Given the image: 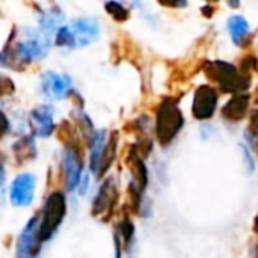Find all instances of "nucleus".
<instances>
[{
    "mask_svg": "<svg viewBox=\"0 0 258 258\" xmlns=\"http://www.w3.org/2000/svg\"><path fill=\"white\" fill-rule=\"evenodd\" d=\"M23 35L18 38V32L14 27L9 33L3 50L0 51V65L12 70H23L33 60H39L47 56L50 48V39L41 32L24 27Z\"/></svg>",
    "mask_w": 258,
    "mask_h": 258,
    "instance_id": "obj_1",
    "label": "nucleus"
},
{
    "mask_svg": "<svg viewBox=\"0 0 258 258\" xmlns=\"http://www.w3.org/2000/svg\"><path fill=\"white\" fill-rule=\"evenodd\" d=\"M203 70L210 79L216 83L219 89L225 94H243L251 86V76H245L239 68L225 60H207L203 63Z\"/></svg>",
    "mask_w": 258,
    "mask_h": 258,
    "instance_id": "obj_2",
    "label": "nucleus"
},
{
    "mask_svg": "<svg viewBox=\"0 0 258 258\" xmlns=\"http://www.w3.org/2000/svg\"><path fill=\"white\" fill-rule=\"evenodd\" d=\"M67 215V200L65 195L59 190L51 192L44 203V207L38 216L36 222V240L42 245L48 242L60 224L63 222Z\"/></svg>",
    "mask_w": 258,
    "mask_h": 258,
    "instance_id": "obj_3",
    "label": "nucleus"
},
{
    "mask_svg": "<svg viewBox=\"0 0 258 258\" xmlns=\"http://www.w3.org/2000/svg\"><path fill=\"white\" fill-rule=\"evenodd\" d=\"M184 125L183 113L178 103L172 97L162 100L156 113V136L162 147H168Z\"/></svg>",
    "mask_w": 258,
    "mask_h": 258,
    "instance_id": "obj_4",
    "label": "nucleus"
},
{
    "mask_svg": "<svg viewBox=\"0 0 258 258\" xmlns=\"http://www.w3.org/2000/svg\"><path fill=\"white\" fill-rule=\"evenodd\" d=\"M118 197L119 194H118L115 178L113 177L106 178L92 201V210H91L92 216L97 219H101L103 222H109L113 215L115 206L118 203Z\"/></svg>",
    "mask_w": 258,
    "mask_h": 258,
    "instance_id": "obj_5",
    "label": "nucleus"
},
{
    "mask_svg": "<svg viewBox=\"0 0 258 258\" xmlns=\"http://www.w3.org/2000/svg\"><path fill=\"white\" fill-rule=\"evenodd\" d=\"M41 91L48 100H63L74 92L71 77L54 71H47L41 77Z\"/></svg>",
    "mask_w": 258,
    "mask_h": 258,
    "instance_id": "obj_6",
    "label": "nucleus"
},
{
    "mask_svg": "<svg viewBox=\"0 0 258 258\" xmlns=\"http://www.w3.org/2000/svg\"><path fill=\"white\" fill-rule=\"evenodd\" d=\"M218 107V92L210 85H201L195 91L192 103V115L195 119H210Z\"/></svg>",
    "mask_w": 258,
    "mask_h": 258,
    "instance_id": "obj_7",
    "label": "nucleus"
},
{
    "mask_svg": "<svg viewBox=\"0 0 258 258\" xmlns=\"http://www.w3.org/2000/svg\"><path fill=\"white\" fill-rule=\"evenodd\" d=\"M62 168L65 172V184L70 192L80 186L82 168H83V150L79 148H63L62 153Z\"/></svg>",
    "mask_w": 258,
    "mask_h": 258,
    "instance_id": "obj_8",
    "label": "nucleus"
},
{
    "mask_svg": "<svg viewBox=\"0 0 258 258\" xmlns=\"http://www.w3.org/2000/svg\"><path fill=\"white\" fill-rule=\"evenodd\" d=\"M74 39V48L86 47L92 44L100 35L98 21L92 17H79L71 21L68 26Z\"/></svg>",
    "mask_w": 258,
    "mask_h": 258,
    "instance_id": "obj_9",
    "label": "nucleus"
},
{
    "mask_svg": "<svg viewBox=\"0 0 258 258\" xmlns=\"http://www.w3.org/2000/svg\"><path fill=\"white\" fill-rule=\"evenodd\" d=\"M36 178L33 174H20L11 184L9 200L15 207H26L30 206L35 197Z\"/></svg>",
    "mask_w": 258,
    "mask_h": 258,
    "instance_id": "obj_10",
    "label": "nucleus"
},
{
    "mask_svg": "<svg viewBox=\"0 0 258 258\" xmlns=\"http://www.w3.org/2000/svg\"><path fill=\"white\" fill-rule=\"evenodd\" d=\"M53 116H54V110L51 106L42 104L32 109L29 113V125L33 136H39V138L51 136L56 128Z\"/></svg>",
    "mask_w": 258,
    "mask_h": 258,
    "instance_id": "obj_11",
    "label": "nucleus"
},
{
    "mask_svg": "<svg viewBox=\"0 0 258 258\" xmlns=\"http://www.w3.org/2000/svg\"><path fill=\"white\" fill-rule=\"evenodd\" d=\"M38 216H33L21 231L17 240V258H38L42 245L36 240Z\"/></svg>",
    "mask_w": 258,
    "mask_h": 258,
    "instance_id": "obj_12",
    "label": "nucleus"
},
{
    "mask_svg": "<svg viewBox=\"0 0 258 258\" xmlns=\"http://www.w3.org/2000/svg\"><path fill=\"white\" fill-rule=\"evenodd\" d=\"M249 103H251V95L249 94H245V92L243 94H236L222 106L221 115L228 122H240L248 116Z\"/></svg>",
    "mask_w": 258,
    "mask_h": 258,
    "instance_id": "obj_13",
    "label": "nucleus"
},
{
    "mask_svg": "<svg viewBox=\"0 0 258 258\" xmlns=\"http://www.w3.org/2000/svg\"><path fill=\"white\" fill-rule=\"evenodd\" d=\"M12 151H14L15 160H17L18 165H23V163H26L29 160H33L36 157V154H38L33 136H23V138H20L12 145Z\"/></svg>",
    "mask_w": 258,
    "mask_h": 258,
    "instance_id": "obj_14",
    "label": "nucleus"
},
{
    "mask_svg": "<svg viewBox=\"0 0 258 258\" xmlns=\"http://www.w3.org/2000/svg\"><path fill=\"white\" fill-rule=\"evenodd\" d=\"M63 20V14L62 9L59 6H51L48 11H42L41 17H39V29L41 33L50 39L51 33L57 29V24Z\"/></svg>",
    "mask_w": 258,
    "mask_h": 258,
    "instance_id": "obj_15",
    "label": "nucleus"
},
{
    "mask_svg": "<svg viewBox=\"0 0 258 258\" xmlns=\"http://www.w3.org/2000/svg\"><path fill=\"white\" fill-rule=\"evenodd\" d=\"M118 139H119V135L118 132H113L110 135V138L106 141V145H104V151H103V156H101V160H100V166H98V171H97V177L101 178L112 166L113 160H115V156H116V148H118Z\"/></svg>",
    "mask_w": 258,
    "mask_h": 258,
    "instance_id": "obj_16",
    "label": "nucleus"
},
{
    "mask_svg": "<svg viewBox=\"0 0 258 258\" xmlns=\"http://www.w3.org/2000/svg\"><path fill=\"white\" fill-rule=\"evenodd\" d=\"M228 30L233 42L236 45H243V41L249 33V23L242 15H231L228 18Z\"/></svg>",
    "mask_w": 258,
    "mask_h": 258,
    "instance_id": "obj_17",
    "label": "nucleus"
},
{
    "mask_svg": "<svg viewBox=\"0 0 258 258\" xmlns=\"http://www.w3.org/2000/svg\"><path fill=\"white\" fill-rule=\"evenodd\" d=\"M106 132L101 130V132H97L95 133V138L91 144V157H89V168L94 174H97L98 171V166H100V160H101V156H103V151H104V145H106Z\"/></svg>",
    "mask_w": 258,
    "mask_h": 258,
    "instance_id": "obj_18",
    "label": "nucleus"
},
{
    "mask_svg": "<svg viewBox=\"0 0 258 258\" xmlns=\"http://www.w3.org/2000/svg\"><path fill=\"white\" fill-rule=\"evenodd\" d=\"M104 8H106L107 14H109L113 20H116L118 23H124V21H127V20L130 18V11H128L122 3H118V2H107V3L104 5Z\"/></svg>",
    "mask_w": 258,
    "mask_h": 258,
    "instance_id": "obj_19",
    "label": "nucleus"
},
{
    "mask_svg": "<svg viewBox=\"0 0 258 258\" xmlns=\"http://www.w3.org/2000/svg\"><path fill=\"white\" fill-rule=\"evenodd\" d=\"M54 44L57 47H68V48H74V39L71 35V30L68 26H62L57 29L56 36H54Z\"/></svg>",
    "mask_w": 258,
    "mask_h": 258,
    "instance_id": "obj_20",
    "label": "nucleus"
},
{
    "mask_svg": "<svg viewBox=\"0 0 258 258\" xmlns=\"http://www.w3.org/2000/svg\"><path fill=\"white\" fill-rule=\"evenodd\" d=\"M118 236L122 237V242H124V248H128L132 245V240H133V236H135V227L133 224L130 222L128 218H125L121 225L118 227Z\"/></svg>",
    "mask_w": 258,
    "mask_h": 258,
    "instance_id": "obj_21",
    "label": "nucleus"
},
{
    "mask_svg": "<svg viewBox=\"0 0 258 258\" xmlns=\"http://www.w3.org/2000/svg\"><path fill=\"white\" fill-rule=\"evenodd\" d=\"M14 91H15V85H14L12 79H9L8 76L0 73V98L14 94Z\"/></svg>",
    "mask_w": 258,
    "mask_h": 258,
    "instance_id": "obj_22",
    "label": "nucleus"
},
{
    "mask_svg": "<svg viewBox=\"0 0 258 258\" xmlns=\"http://www.w3.org/2000/svg\"><path fill=\"white\" fill-rule=\"evenodd\" d=\"M8 132H9V119L5 115V112L0 110V141L8 135Z\"/></svg>",
    "mask_w": 258,
    "mask_h": 258,
    "instance_id": "obj_23",
    "label": "nucleus"
},
{
    "mask_svg": "<svg viewBox=\"0 0 258 258\" xmlns=\"http://www.w3.org/2000/svg\"><path fill=\"white\" fill-rule=\"evenodd\" d=\"M242 151H243V156H245V162L248 160V169H249V172H252L254 171V160H252V157H251V154H249V150L245 147V145H242Z\"/></svg>",
    "mask_w": 258,
    "mask_h": 258,
    "instance_id": "obj_24",
    "label": "nucleus"
},
{
    "mask_svg": "<svg viewBox=\"0 0 258 258\" xmlns=\"http://www.w3.org/2000/svg\"><path fill=\"white\" fill-rule=\"evenodd\" d=\"M203 12H204V15H206V17H212V15H213V12H215V8H213V6H210V5H206V6L203 8Z\"/></svg>",
    "mask_w": 258,
    "mask_h": 258,
    "instance_id": "obj_25",
    "label": "nucleus"
},
{
    "mask_svg": "<svg viewBox=\"0 0 258 258\" xmlns=\"http://www.w3.org/2000/svg\"><path fill=\"white\" fill-rule=\"evenodd\" d=\"M3 181H5V171H3V168L0 166V186L3 184Z\"/></svg>",
    "mask_w": 258,
    "mask_h": 258,
    "instance_id": "obj_26",
    "label": "nucleus"
}]
</instances>
